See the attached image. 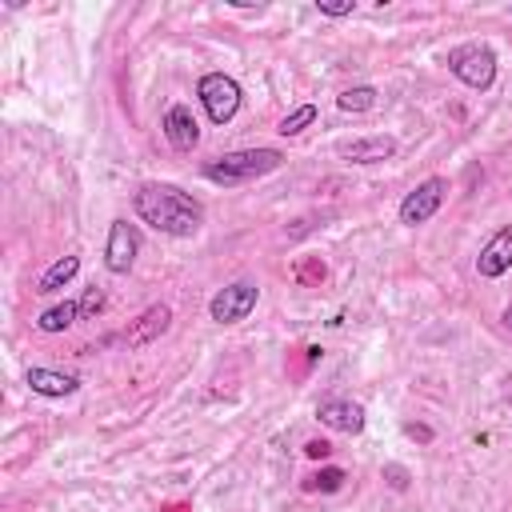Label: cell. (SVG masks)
I'll return each mask as SVG.
<instances>
[{
    "label": "cell",
    "instance_id": "cell-1",
    "mask_svg": "<svg viewBox=\"0 0 512 512\" xmlns=\"http://www.w3.org/2000/svg\"><path fill=\"white\" fill-rule=\"evenodd\" d=\"M132 208H136V216L148 224V228H156V232H164V236H192L200 224H204V208H200V200H192L184 188H176V184H140L136 192H132Z\"/></svg>",
    "mask_w": 512,
    "mask_h": 512
},
{
    "label": "cell",
    "instance_id": "cell-2",
    "mask_svg": "<svg viewBox=\"0 0 512 512\" xmlns=\"http://www.w3.org/2000/svg\"><path fill=\"white\" fill-rule=\"evenodd\" d=\"M284 164V152L280 148H240V152H224L216 160L204 164V180L212 184H244V180H256L264 172H276Z\"/></svg>",
    "mask_w": 512,
    "mask_h": 512
},
{
    "label": "cell",
    "instance_id": "cell-3",
    "mask_svg": "<svg viewBox=\"0 0 512 512\" xmlns=\"http://www.w3.org/2000/svg\"><path fill=\"white\" fill-rule=\"evenodd\" d=\"M448 72H452L460 84H468L472 92H488L492 80H496V52H492L488 44H480V40L456 44V48L448 52Z\"/></svg>",
    "mask_w": 512,
    "mask_h": 512
},
{
    "label": "cell",
    "instance_id": "cell-4",
    "mask_svg": "<svg viewBox=\"0 0 512 512\" xmlns=\"http://www.w3.org/2000/svg\"><path fill=\"white\" fill-rule=\"evenodd\" d=\"M196 96H200V104H204L212 124H228L240 112V100H244L240 84L232 76H224V72H204L200 84H196Z\"/></svg>",
    "mask_w": 512,
    "mask_h": 512
},
{
    "label": "cell",
    "instance_id": "cell-5",
    "mask_svg": "<svg viewBox=\"0 0 512 512\" xmlns=\"http://www.w3.org/2000/svg\"><path fill=\"white\" fill-rule=\"evenodd\" d=\"M256 300H260V288L252 280H232V284H224L208 300V316L216 324H240V320H248V312L256 308Z\"/></svg>",
    "mask_w": 512,
    "mask_h": 512
},
{
    "label": "cell",
    "instance_id": "cell-6",
    "mask_svg": "<svg viewBox=\"0 0 512 512\" xmlns=\"http://www.w3.org/2000/svg\"><path fill=\"white\" fill-rule=\"evenodd\" d=\"M444 196H448V180H444V176H428V180H420V184L400 200V224H408V228L428 224V220L440 212Z\"/></svg>",
    "mask_w": 512,
    "mask_h": 512
},
{
    "label": "cell",
    "instance_id": "cell-7",
    "mask_svg": "<svg viewBox=\"0 0 512 512\" xmlns=\"http://www.w3.org/2000/svg\"><path fill=\"white\" fill-rule=\"evenodd\" d=\"M136 252H140V232H136V224H128V220H112V228H108V244H104V264H108V272H116V276L132 272Z\"/></svg>",
    "mask_w": 512,
    "mask_h": 512
},
{
    "label": "cell",
    "instance_id": "cell-8",
    "mask_svg": "<svg viewBox=\"0 0 512 512\" xmlns=\"http://www.w3.org/2000/svg\"><path fill=\"white\" fill-rule=\"evenodd\" d=\"M168 324H172V308H168V304H148L136 320H128L124 344H128V348H144V344L160 340V336L168 332Z\"/></svg>",
    "mask_w": 512,
    "mask_h": 512
},
{
    "label": "cell",
    "instance_id": "cell-9",
    "mask_svg": "<svg viewBox=\"0 0 512 512\" xmlns=\"http://www.w3.org/2000/svg\"><path fill=\"white\" fill-rule=\"evenodd\" d=\"M508 268H512V224H500V228L488 236V244L480 248L476 272H480L484 280H496V276H504Z\"/></svg>",
    "mask_w": 512,
    "mask_h": 512
},
{
    "label": "cell",
    "instance_id": "cell-10",
    "mask_svg": "<svg viewBox=\"0 0 512 512\" xmlns=\"http://www.w3.org/2000/svg\"><path fill=\"white\" fill-rule=\"evenodd\" d=\"M160 128H164V136H168V144L176 152H192L200 144V124H196V116H192L188 104H172L164 112V124Z\"/></svg>",
    "mask_w": 512,
    "mask_h": 512
},
{
    "label": "cell",
    "instance_id": "cell-11",
    "mask_svg": "<svg viewBox=\"0 0 512 512\" xmlns=\"http://www.w3.org/2000/svg\"><path fill=\"white\" fill-rule=\"evenodd\" d=\"M316 420L324 428H332V432H348V436L364 432V408L356 400H324L316 408Z\"/></svg>",
    "mask_w": 512,
    "mask_h": 512
},
{
    "label": "cell",
    "instance_id": "cell-12",
    "mask_svg": "<svg viewBox=\"0 0 512 512\" xmlns=\"http://www.w3.org/2000/svg\"><path fill=\"white\" fill-rule=\"evenodd\" d=\"M24 384H28L36 396H52V400L72 396V392L80 388V380H76L72 372H60V368H40V364L24 372Z\"/></svg>",
    "mask_w": 512,
    "mask_h": 512
},
{
    "label": "cell",
    "instance_id": "cell-13",
    "mask_svg": "<svg viewBox=\"0 0 512 512\" xmlns=\"http://www.w3.org/2000/svg\"><path fill=\"white\" fill-rule=\"evenodd\" d=\"M336 152L352 164H376V160H388L396 152V140L392 136H360V140H344Z\"/></svg>",
    "mask_w": 512,
    "mask_h": 512
},
{
    "label": "cell",
    "instance_id": "cell-14",
    "mask_svg": "<svg viewBox=\"0 0 512 512\" xmlns=\"http://www.w3.org/2000/svg\"><path fill=\"white\" fill-rule=\"evenodd\" d=\"M80 272V256L76 252H68V256H60V260H52L48 264V272L36 280V292L40 296H56L60 288H68L72 284V276Z\"/></svg>",
    "mask_w": 512,
    "mask_h": 512
},
{
    "label": "cell",
    "instance_id": "cell-15",
    "mask_svg": "<svg viewBox=\"0 0 512 512\" xmlns=\"http://www.w3.org/2000/svg\"><path fill=\"white\" fill-rule=\"evenodd\" d=\"M76 320H80V304L76 300H60V304H52V308H44L36 316V328L52 336V332H68Z\"/></svg>",
    "mask_w": 512,
    "mask_h": 512
},
{
    "label": "cell",
    "instance_id": "cell-16",
    "mask_svg": "<svg viewBox=\"0 0 512 512\" xmlns=\"http://www.w3.org/2000/svg\"><path fill=\"white\" fill-rule=\"evenodd\" d=\"M336 108H340V112H368V108H376V88H372V84L344 88V92L336 96Z\"/></svg>",
    "mask_w": 512,
    "mask_h": 512
},
{
    "label": "cell",
    "instance_id": "cell-17",
    "mask_svg": "<svg viewBox=\"0 0 512 512\" xmlns=\"http://www.w3.org/2000/svg\"><path fill=\"white\" fill-rule=\"evenodd\" d=\"M312 120H316V104H300V108H292V112L280 120V136H300Z\"/></svg>",
    "mask_w": 512,
    "mask_h": 512
},
{
    "label": "cell",
    "instance_id": "cell-18",
    "mask_svg": "<svg viewBox=\"0 0 512 512\" xmlns=\"http://www.w3.org/2000/svg\"><path fill=\"white\" fill-rule=\"evenodd\" d=\"M344 488V468H324L304 480V492H340Z\"/></svg>",
    "mask_w": 512,
    "mask_h": 512
},
{
    "label": "cell",
    "instance_id": "cell-19",
    "mask_svg": "<svg viewBox=\"0 0 512 512\" xmlns=\"http://www.w3.org/2000/svg\"><path fill=\"white\" fill-rule=\"evenodd\" d=\"M76 304H80V320H96V316L104 312L108 296H104V288H96V284H92V288H88V292H84Z\"/></svg>",
    "mask_w": 512,
    "mask_h": 512
},
{
    "label": "cell",
    "instance_id": "cell-20",
    "mask_svg": "<svg viewBox=\"0 0 512 512\" xmlns=\"http://www.w3.org/2000/svg\"><path fill=\"white\" fill-rule=\"evenodd\" d=\"M352 8H356V0H316L320 16H348Z\"/></svg>",
    "mask_w": 512,
    "mask_h": 512
},
{
    "label": "cell",
    "instance_id": "cell-21",
    "mask_svg": "<svg viewBox=\"0 0 512 512\" xmlns=\"http://www.w3.org/2000/svg\"><path fill=\"white\" fill-rule=\"evenodd\" d=\"M300 280H304V284H316V280H324V264H320V260H308V264H300Z\"/></svg>",
    "mask_w": 512,
    "mask_h": 512
},
{
    "label": "cell",
    "instance_id": "cell-22",
    "mask_svg": "<svg viewBox=\"0 0 512 512\" xmlns=\"http://www.w3.org/2000/svg\"><path fill=\"white\" fill-rule=\"evenodd\" d=\"M328 452H332L328 440H308V444H304V456H312V460H324Z\"/></svg>",
    "mask_w": 512,
    "mask_h": 512
},
{
    "label": "cell",
    "instance_id": "cell-23",
    "mask_svg": "<svg viewBox=\"0 0 512 512\" xmlns=\"http://www.w3.org/2000/svg\"><path fill=\"white\" fill-rule=\"evenodd\" d=\"M388 476H392V488H404L408 480H404V472L400 468H388Z\"/></svg>",
    "mask_w": 512,
    "mask_h": 512
},
{
    "label": "cell",
    "instance_id": "cell-24",
    "mask_svg": "<svg viewBox=\"0 0 512 512\" xmlns=\"http://www.w3.org/2000/svg\"><path fill=\"white\" fill-rule=\"evenodd\" d=\"M408 436H420V440H428L432 432H428V428H416V424H408Z\"/></svg>",
    "mask_w": 512,
    "mask_h": 512
},
{
    "label": "cell",
    "instance_id": "cell-25",
    "mask_svg": "<svg viewBox=\"0 0 512 512\" xmlns=\"http://www.w3.org/2000/svg\"><path fill=\"white\" fill-rule=\"evenodd\" d=\"M500 320H504V328H512V304L504 308V316H500Z\"/></svg>",
    "mask_w": 512,
    "mask_h": 512
}]
</instances>
